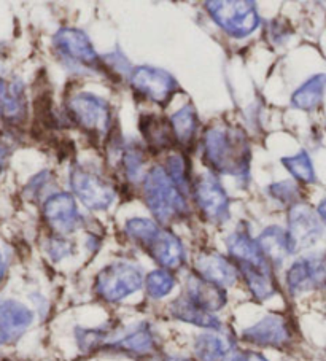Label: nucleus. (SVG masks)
Instances as JSON below:
<instances>
[{
  "instance_id": "obj_1",
  "label": "nucleus",
  "mask_w": 326,
  "mask_h": 361,
  "mask_svg": "<svg viewBox=\"0 0 326 361\" xmlns=\"http://www.w3.org/2000/svg\"><path fill=\"white\" fill-rule=\"evenodd\" d=\"M203 161L210 173L248 180L252 167V148L247 135L234 126H210L204 130Z\"/></svg>"
},
{
  "instance_id": "obj_2",
  "label": "nucleus",
  "mask_w": 326,
  "mask_h": 361,
  "mask_svg": "<svg viewBox=\"0 0 326 361\" xmlns=\"http://www.w3.org/2000/svg\"><path fill=\"white\" fill-rule=\"evenodd\" d=\"M227 248L229 259L239 272V279L256 301H266L277 293L279 285L274 276V267L261 253L256 239L250 238L246 231L237 229L228 235Z\"/></svg>"
},
{
  "instance_id": "obj_3",
  "label": "nucleus",
  "mask_w": 326,
  "mask_h": 361,
  "mask_svg": "<svg viewBox=\"0 0 326 361\" xmlns=\"http://www.w3.org/2000/svg\"><path fill=\"white\" fill-rule=\"evenodd\" d=\"M140 186L143 201L159 226L167 228L188 220V196L172 182L162 166L150 167Z\"/></svg>"
},
{
  "instance_id": "obj_4",
  "label": "nucleus",
  "mask_w": 326,
  "mask_h": 361,
  "mask_svg": "<svg viewBox=\"0 0 326 361\" xmlns=\"http://www.w3.org/2000/svg\"><path fill=\"white\" fill-rule=\"evenodd\" d=\"M67 115L94 145L107 147L114 139V109L105 99L92 92H78L68 99Z\"/></svg>"
},
{
  "instance_id": "obj_5",
  "label": "nucleus",
  "mask_w": 326,
  "mask_h": 361,
  "mask_svg": "<svg viewBox=\"0 0 326 361\" xmlns=\"http://www.w3.org/2000/svg\"><path fill=\"white\" fill-rule=\"evenodd\" d=\"M143 286V274L139 266L128 261H115L100 269L94 280V291L104 302H121Z\"/></svg>"
},
{
  "instance_id": "obj_6",
  "label": "nucleus",
  "mask_w": 326,
  "mask_h": 361,
  "mask_svg": "<svg viewBox=\"0 0 326 361\" xmlns=\"http://www.w3.org/2000/svg\"><path fill=\"white\" fill-rule=\"evenodd\" d=\"M53 47L59 59L72 71L104 75L102 59L83 30L75 27L59 29L53 37Z\"/></svg>"
},
{
  "instance_id": "obj_7",
  "label": "nucleus",
  "mask_w": 326,
  "mask_h": 361,
  "mask_svg": "<svg viewBox=\"0 0 326 361\" xmlns=\"http://www.w3.org/2000/svg\"><path fill=\"white\" fill-rule=\"evenodd\" d=\"M68 182L73 192L86 209L104 212L115 202L116 188L92 166L75 163L68 173Z\"/></svg>"
},
{
  "instance_id": "obj_8",
  "label": "nucleus",
  "mask_w": 326,
  "mask_h": 361,
  "mask_svg": "<svg viewBox=\"0 0 326 361\" xmlns=\"http://www.w3.org/2000/svg\"><path fill=\"white\" fill-rule=\"evenodd\" d=\"M204 7L213 23L234 39H246L260 27L258 10L250 0H213L205 2Z\"/></svg>"
},
{
  "instance_id": "obj_9",
  "label": "nucleus",
  "mask_w": 326,
  "mask_h": 361,
  "mask_svg": "<svg viewBox=\"0 0 326 361\" xmlns=\"http://www.w3.org/2000/svg\"><path fill=\"white\" fill-rule=\"evenodd\" d=\"M129 86L134 96L148 101L158 107H167L174 96L180 91L179 82L172 73L153 66H139L133 68Z\"/></svg>"
},
{
  "instance_id": "obj_10",
  "label": "nucleus",
  "mask_w": 326,
  "mask_h": 361,
  "mask_svg": "<svg viewBox=\"0 0 326 361\" xmlns=\"http://www.w3.org/2000/svg\"><path fill=\"white\" fill-rule=\"evenodd\" d=\"M190 195L207 223L222 226L229 220V196L213 173H204L194 180Z\"/></svg>"
},
{
  "instance_id": "obj_11",
  "label": "nucleus",
  "mask_w": 326,
  "mask_h": 361,
  "mask_svg": "<svg viewBox=\"0 0 326 361\" xmlns=\"http://www.w3.org/2000/svg\"><path fill=\"white\" fill-rule=\"evenodd\" d=\"M286 240L290 255L307 250L317 244L323 235V225L317 212L309 204L298 202L288 212Z\"/></svg>"
},
{
  "instance_id": "obj_12",
  "label": "nucleus",
  "mask_w": 326,
  "mask_h": 361,
  "mask_svg": "<svg viewBox=\"0 0 326 361\" xmlns=\"http://www.w3.org/2000/svg\"><path fill=\"white\" fill-rule=\"evenodd\" d=\"M142 250L152 258L161 269L167 271H179L186 263V252L185 245L177 235L167 228L158 226L153 234L143 242Z\"/></svg>"
},
{
  "instance_id": "obj_13",
  "label": "nucleus",
  "mask_w": 326,
  "mask_h": 361,
  "mask_svg": "<svg viewBox=\"0 0 326 361\" xmlns=\"http://www.w3.org/2000/svg\"><path fill=\"white\" fill-rule=\"evenodd\" d=\"M114 154L111 158L124 182L131 185H142L147 176L148 166V150L134 139L123 140L120 137L109 142Z\"/></svg>"
},
{
  "instance_id": "obj_14",
  "label": "nucleus",
  "mask_w": 326,
  "mask_h": 361,
  "mask_svg": "<svg viewBox=\"0 0 326 361\" xmlns=\"http://www.w3.org/2000/svg\"><path fill=\"white\" fill-rule=\"evenodd\" d=\"M43 219L56 235L72 234L83 226L85 219L78 212L71 192H53L43 202Z\"/></svg>"
},
{
  "instance_id": "obj_15",
  "label": "nucleus",
  "mask_w": 326,
  "mask_h": 361,
  "mask_svg": "<svg viewBox=\"0 0 326 361\" xmlns=\"http://www.w3.org/2000/svg\"><path fill=\"white\" fill-rule=\"evenodd\" d=\"M290 320L282 314H267L265 319L242 331V339L248 344L265 348H285L293 342Z\"/></svg>"
},
{
  "instance_id": "obj_16",
  "label": "nucleus",
  "mask_w": 326,
  "mask_h": 361,
  "mask_svg": "<svg viewBox=\"0 0 326 361\" xmlns=\"http://www.w3.org/2000/svg\"><path fill=\"white\" fill-rule=\"evenodd\" d=\"M158 338L148 323H139L124 331V334L116 336L104 345L102 350L126 355L129 358L142 360L150 358L158 352Z\"/></svg>"
},
{
  "instance_id": "obj_17",
  "label": "nucleus",
  "mask_w": 326,
  "mask_h": 361,
  "mask_svg": "<svg viewBox=\"0 0 326 361\" xmlns=\"http://www.w3.org/2000/svg\"><path fill=\"white\" fill-rule=\"evenodd\" d=\"M286 286L293 296L325 288L326 257L312 255V257H304L294 261L286 272Z\"/></svg>"
},
{
  "instance_id": "obj_18",
  "label": "nucleus",
  "mask_w": 326,
  "mask_h": 361,
  "mask_svg": "<svg viewBox=\"0 0 326 361\" xmlns=\"http://www.w3.org/2000/svg\"><path fill=\"white\" fill-rule=\"evenodd\" d=\"M28 118L24 83L20 78L0 71V120L7 124H23Z\"/></svg>"
},
{
  "instance_id": "obj_19",
  "label": "nucleus",
  "mask_w": 326,
  "mask_h": 361,
  "mask_svg": "<svg viewBox=\"0 0 326 361\" xmlns=\"http://www.w3.org/2000/svg\"><path fill=\"white\" fill-rule=\"evenodd\" d=\"M194 274L222 288L233 286L239 280V272L233 261L217 252H203L194 263Z\"/></svg>"
},
{
  "instance_id": "obj_20",
  "label": "nucleus",
  "mask_w": 326,
  "mask_h": 361,
  "mask_svg": "<svg viewBox=\"0 0 326 361\" xmlns=\"http://www.w3.org/2000/svg\"><path fill=\"white\" fill-rule=\"evenodd\" d=\"M185 298L210 314L218 312V310H222L228 304L227 288L207 282V280L196 276L194 272L186 279Z\"/></svg>"
},
{
  "instance_id": "obj_21",
  "label": "nucleus",
  "mask_w": 326,
  "mask_h": 361,
  "mask_svg": "<svg viewBox=\"0 0 326 361\" xmlns=\"http://www.w3.org/2000/svg\"><path fill=\"white\" fill-rule=\"evenodd\" d=\"M139 130L148 153H162L177 147L171 123L164 116L156 114L140 115Z\"/></svg>"
},
{
  "instance_id": "obj_22",
  "label": "nucleus",
  "mask_w": 326,
  "mask_h": 361,
  "mask_svg": "<svg viewBox=\"0 0 326 361\" xmlns=\"http://www.w3.org/2000/svg\"><path fill=\"white\" fill-rule=\"evenodd\" d=\"M34 312L13 298H0V329L11 342L23 336L34 323Z\"/></svg>"
},
{
  "instance_id": "obj_23",
  "label": "nucleus",
  "mask_w": 326,
  "mask_h": 361,
  "mask_svg": "<svg viewBox=\"0 0 326 361\" xmlns=\"http://www.w3.org/2000/svg\"><path fill=\"white\" fill-rule=\"evenodd\" d=\"M196 361H228L236 348L231 336L222 333V329H210L209 333L199 334L194 341Z\"/></svg>"
},
{
  "instance_id": "obj_24",
  "label": "nucleus",
  "mask_w": 326,
  "mask_h": 361,
  "mask_svg": "<svg viewBox=\"0 0 326 361\" xmlns=\"http://www.w3.org/2000/svg\"><path fill=\"white\" fill-rule=\"evenodd\" d=\"M169 123H171L177 147L183 148L185 152L191 150L199 140L200 123L196 109L191 104L183 105V107L169 118Z\"/></svg>"
},
{
  "instance_id": "obj_25",
  "label": "nucleus",
  "mask_w": 326,
  "mask_h": 361,
  "mask_svg": "<svg viewBox=\"0 0 326 361\" xmlns=\"http://www.w3.org/2000/svg\"><path fill=\"white\" fill-rule=\"evenodd\" d=\"M169 310L175 320H180L183 323H190V325L205 328V329H222V322L218 320L215 314L205 312L196 304H193L190 300H186L185 296H180L179 300H175Z\"/></svg>"
},
{
  "instance_id": "obj_26",
  "label": "nucleus",
  "mask_w": 326,
  "mask_h": 361,
  "mask_svg": "<svg viewBox=\"0 0 326 361\" xmlns=\"http://www.w3.org/2000/svg\"><path fill=\"white\" fill-rule=\"evenodd\" d=\"M261 253L271 263L272 267H279L286 259L290 250H288V240L285 229L280 226H269L256 239Z\"/></svg>"
},
{
  "instance_id": "obj_27",
  "label": "nucleus",
  "mask_w": 326,
  "mask_h": 361,
  "mask_svg": "<svg viewBox=\"0 0 326 361\" xmlns=\"http://www.w3.org/2000/svg\"><path fill=\"white\" fill-rule=\"evenodd\" d=\"M326 90V75L325 73H317L304 82L299 88L293 92L291 105L294 109L303 111L315 110L320 102L323 101Z\"/></svg>"
},
{
  "instance_id": "obj_28",
  "label": "nucleus",
  "mask_w": 326,
  "mask_h": 361,
  "mask_svg": "<svg viewBox=\"0 0 326 361\" xmlns=\"http://www.w3.org/2000/svg\"><path fill=\"white\" fill-rule=\"evenodd\" d=\"M162 169L171 177L172 182L188 196L191 192V176H190V159L185 153H172L166 158Z\"/></svg>"
},
{
  "instance_id": "obj_29",
  "label": "nucleus",
  "mask_w": 326,
  "mask_h": 361,
  "mask_svg": "<svg viewBox=\"0 0 326 361\" xmlns=\"http://www.w3.org/2000/svg\"><path fill=\"white\" fill-rule=\"evenodd\" d=\"M143 285H145L147 295L152 300H162V298L172 293L175 285H177V279H175L174 272L159 267V269L147 274V277L143 279Z\"/></svg>"
},
{
  "instance_id": "obj_30",
  "label": "nucleus",
  "mask_w": 326,
  "mask_h": 361,
  "mask_svg": "<svg viewBox=\"0 0 326 361\" xmlns=\"http://www.w3.org/2000/svg\"><path fill=\"white\" fill-rule=\"evenodd\" d=\"M282 164L285 166V169L291 173L293 178H296L299 183L312 185L315 183V169L310 161V157L307 154L306 150H301L299 153L293 154V157H286L282 159Z\"/></svg>"
},
{
  "instance_id": "obj_31",
  "label": "nucleus",
  "mask_w": 326,
  "mask_h": 361,
  "mask_svg": "<svg viewBox=\"0 0 326 361\" xmlns=\"http://www.w3.org/2000/svg\"><path fill=\"white\" fill-rule=\"evenodd\" d=\"M267 192L271 195L272 199H275V201H279L285 205H290V207L294 204L301 202L299 201V197H301L299 186H298V183L290 182V180L269 185Z\"/></svg>"
},
{
  "instance_id": "obj_32",
  "label": "nucleus",
  "mask_w": 326,
  "mask_h": 361,
  "mask_svg": "<svg viewBox=\"0 0 326 361\" xmlns=\"http://www.w3.org/2000/svg\"><path fill=\"white\" fill-rule=\"evenodd\" d=\"M54 183V177L52 172L48 171H43V172H39L37 176H34L32 178L29 180V183L26 185V196L29 199H32V201H35V199H40L43 192H47V186L53 185Z\"/></svg>"
},
{
  "instance_id": "obj_33",
  "label": "nucleus",
  "mask_w": 326,
  "mask_h": 361,
  "mask_svg": "<svg viewBox=\"0 0 326 361\" xmlns=\"http://www.w3.org/2000/svg\"><path fill=\"white\" fill-rule=\"evenodd\" d=\"M47 252L49 255V258L53 261H61L67 257H71L73 253V244L72 240H68L64 235H53L48 240V247Z\"/></svg>"
},
{
  "instance_id": "obj_34",
  "label": "nucleus",
  "mask_w": 326,
  "mask_h": 361,
  "mask_svg": "<svg viewBox=\"0 0 326 361\" xmlns=\"http://www.w3.org/2000/svg\"><path fill=\"white\" fill-rule=\"evenodd\" d=\"M228 361H269L265 355L252 350H243L241 353H236Z\"/></svg>"
},
{
  "instance_id": "obj_35",
  "label": "nucleus",
  "mask_w": 326,
  "mask_h": 361,
  "mask_svg": "<svg viewBox=\"0 0 326 361\" xmlns=\"http://www.w3.org/2000/svg\"><path fill=\"white\" fill-rule=\"evenodd\" d=\"M7 274H8V259L5 257L2 247H0V285L5 282Z\"/></svg>"
},
{
  "instance_id": "obj_36",
  "label": "nucleus",
  "mask_w": 326,
  "mask_h": 361,
  "mask_svg": "<svg viewBox=\"0 0 326 361\" xmlns=\"http://www.w3.org/2000/svg\"><path fill=\"white\" fill-rule=\"evenodd\" d=\"M7 158H8V150L7 147L4 145V142L0 140V173H2L5 164H7Z\"/></svg>"
},
{
  "instance_id": "obj_37",
  "label": "nucleus",
  "mask_w": 326,
  "mask_h": 361,
  "mask_svg": "<svg viewBox=\"0 0 326 361\" xmlns=\"http://www.w3.org/2000/svg\"><path fill=\"white\" fill-rule=\"evenodd\" d=\"M317 215H318L320 221H323L325 225H326V199H325L323 202H320L318 209H317Z\"/></svg>"
},
{
  "instance_id": "obj_38",
  "label": "nucleus",
  "mask_w": 326,
  "mask_h": 361,
  "mask_svg": "<svg viewBox=\"0 0 326 361\" xmlns=\"http://www.w3.org/2000/svg\"><path fill=\"white\" fill-rule=\"evenodd\" d=\"M11 342V339L8 338L7 334H5L2 329H0V347H4V345H8Z\"/></svg>"
},
{
  "instance_id": "obj_39",
  "label": "nucleus",
  "mask_w": 326,
  "mask_h": 361,
  "mask_svg": "<svg viewBox=\"0 0 326 361\" xmlns=\"http://www.w3.org/2000/svg\"><path fill=\"white\" fill-rule=\"evenodd\" d=\"M164 361H194L190 358H181V357H171V358H166Z\"/></svg>"
},
{
  "instance_id": "obj_40",
  "label": "nucleus",
  "mask_w": 326,
  "mask_h": 361,
  "mask_svg": "<svg viewBox=\"0 0 326 361\" xmlns=\"http://www.w3.org/2000/svg\"><path fill=\"white\" fill-rule=\"evenodd\" d=\"M0 361H10L8 358H0Z\"/></svg>"
}]
</instances>
